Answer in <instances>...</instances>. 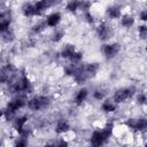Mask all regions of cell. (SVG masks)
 <instances>
[{
    "mask_svg": "<svg viewBox=\"0 0 147 147\" xmlns=\"http://www.w3.org/2000/svg\"><path fill=\"white\" fill-rule=\"evenodd\" d=\"M26 102H28V100L23 95H17V96L13 98L11 100H9L6 106V109L3 110V116L6 117V119L13 121L16 117L17 110L24 108L26 106Z\"/></svg>",
    "mask_w": 147,
    "mask_h": 147,
    "instance_id": "cell-4",
    "label": "cell"
},
{
    "mask_svg": "<svg viewBox=\"0 0 147 147\" xmlns=\"http://www.w3.org/2000/svg\"><path fill=\"white\" fill-rule=\"evenodd\" d=\"M3 116V110L2 109H0V119H1V117Z\"/></svg>",
    "mask_w": 147,
    "mask_h": 147,
    "instance_id": "cell-37",
    "label": "cell"
},
{
    "mask_svg": "<svg viewBox=\"0 0 147 147\" xmlns=\"http://www.w3.org/2000/svg\"><path fill=\"white\" fill-rule=\"evenodd\" d=\"M99 70H100V64L96 62L78 64L72 75V78L77 84L82 85L87 80H90L91 78H94L99 72Z\"/></svg>",
    "mask_w": 147,
    "mask_h": 147,
    "instance_id": "cell-1",
    "label": "cell"
},
{
    "mask_svg": "<svg viewBox=\"0 0 147 147\" xmlns=\"http://www.w3.org/2000/svg\"><path fill=\"white\" fill-rule=\"evenodd\" d=\"M51 106V99L47 95H36L28 100L26 107L31 111H42Z\"/></svg>",
    "mask_w": 147,
    "mask_h": 147,
    "instance_id": "cell-5",
    "label": "cell"
},
{
    "mask_svg": "<svg viewBox=\"0 0 147 147\" xmlns=\"http://www.w3.org/2000/svg\"><path fill=\"white\" fill-rule=\"evenodd\" d=\"M100 109L102 113H106V114H110V113H114L116 111L117 109V103L113 100V99H103L102 102H101V106H100Z\"/></svg>",
    "mask_w": 147,
    "mask_h": 147,
    "instance_id": "cell-14",
    "label": "cell"
},
{
    "mask_svg": "<svg viewBox=\"0 0 147 147\" xmlns=\"http://www.w3.org/2000/svg\"><path fill=\"white\" fill-rule=\"evenodd\" d=\"M61 20H62L61 13H59V11H53V13H51V14H48V15L46 16L45 23H46V25L49 26V28H56V26L60 24Z\"/></svg>",
    "mask_w": 147,
    "mask_h": 147,
    "instance_id": "cell-12",
    "label": "cell"
},
{
    "mask_svg": "<svg viewBox=\"0 0 147 147\" xmlns=\"http://www.w3.org/2000/svg\"><path fill=\"white\" fill-rule=\"evenodd\" d=\"M70 123L68 122V119H64V118H60L57 119L56 124H55V132L57 134H63V133H67L69 130H70Z\"/></svg>",
    "mask_w": 147,
    "mask_h": 147,
    "instance_id": "cell-17",
    "label": "cell"
},
{
    "mask_svg": "<svg viewBox=\"0 0 147 147\" xmlns=\"http://www.w3.org/2000/svg\"><path fill=\"white\" fill-rule=\"evenodd\" d=\"M83 52H80V51H75V53L68 59V60H70V62L71 63H74V64H76V65H78V64H80V62L83 61Z\"/></svg>",
    "mask_w": 147,
    "mask_h": 147,
    "instance_id": "cell-24",
    "label": "cell"
},
{
    "mask_svg": "<svg viewBox=\"0 0 147 147\" xmlns=\"http://www.w3.org/2000/svg\"><path fill=\"white\" fill-rule=\"evenodd\" d=\"M57 0H38L33 3L34 6V16H41L46 10L54 7Z\"/></svg>",
    "mask_w": 147,
    "mask_h": 147,
    "instance_id": "cell-10",
    "label": "cell"
},
{
    "mask_svg": "<svg viewBox=\"0 0 147 147\" xmlns=\"http://www.w3.org/2000/svg\"><path fill=\"white\" fill-rule=\"evenodd\" d=\"M10 93L20 94V93H31V82L25 74H21L20 76L16 75L15 78L9 83L8 87Z\"/></svg>",
    "mask_w": 147,
    "mask_h": 147,
    "instance_id": "cell-3",
    "label": "cell"
},
{
    "mask_svg": "<svg viewBox=\"0 0 147 147\" xmlns=\"http://www.w3.org/2000/svg\"><path fill=\"white\" fill-rule=\"evenodd\" d=\"M114 123L108 122L101 130H94L90 137V144L92 146H102L105 145L108 139L111 137L113 131H114Z\"/></svg>",
    "mask_w": 147,
    "mask_h": 147,
    "instance_id": "cell-2",
    "label": "cell"
},
{
    "mask_svg": "<svg viewBox=\"0 0 147 147\" xmlns=\"http://www.w3.org/2000/svg\"><path fill=\"white\" fill-rule=\"evenodd\" d=\"M17 75V69L14 64L7 63L0 68V85L9 84Z\"/></svg>",
    "mask_w": 147,
    "mask_h": 147,
    "instance_id": "cell-6",
    "label": "cell"
},
{
    "mask_svg": "<svg viewBox=\"0 0 147 147\" xmlns=\"http://www.w3.org/2000/svg\"><path fill=\"white\" fill-rule=\"evenodd\" d=\"M136 101H137V103H138L139 106H144V105L146 103V101H147V96H146V94H145L144 92L138 93L137 96H136Z\"/></svg>",
    "mask_w": 147,
    "mask_h": 147,
    "instance_id": "cell-30",
    "label": "cell"
},
{
    "mask_svg": "<svg viewBox=\"0 0 147 147\" xmlns=\"http://www.w3.org/2000/svg\"><path fill=\"white\" fill-rule=\"evenodd\" d=\"M11 11L9 9L6 10H0V33L5 32L10 28L11 24Z\"/></svg>",
    "mask_w": 147,
    "mask_h": 147,
    "instance_id": "cell-11",
    "label": "cell"
},
{
    "mask_svg": "<svg viewBox=\"0 0 147 147\" xmlns=\"http://www.w3.org/2000/svg\"><path fill=\"white\" fill-rule=\"evenodd\" d=\"M22 15L24 17H33L34 16V6L31 2H24L21 7Z\"/></svg>",
    "mask_w": 147,
    "mask_h": 147,
    "instance_id": "cell-20",
    "label": "cell"
},
{
    "mask_svg": "<svg viewBox=\"0 0 147 147\" xmlns=\"http://www.w3.org/2000/svg\"><path fill=\"white\" fill-rule=\"evenodd\" d=\"M64 34H65L64 29L56 26V28H54V31H53V33L51 34V39H52V41H54V42H59V41L64 37Z\"/></svg>",
    "mask_w": 147,
    "mask_h": 147,
    "instance_id": "cell-21",
    "label": "cell"
},
{
    "mask_svg": "<svg viewBox=\"0 0 147 147\" xmlns=\"http://www.w3.org/2000/svg\"><path fill=\"white\" fill-rule=\"evenodd\" d=\"M119 18H121V21H119L121 25H122L123 28H125V29H130V28H132V26L134 25L136 18H134V16L131 15V14H124V15H122Z\"/></svg>",
    "mask_w": 147,
    "mask_h": 147,
    "instance_id": "cell-18",
    "label": "cell"
},
{
    "mask_svg": "<svg viewBox=\"0 0 147 147\" xmlns=\"http://www.w3.org/2000/svg\"><path fill=\"white\" fill-rule=\"evenodd\" d=\"M76 68H77V65L70 62L69 64H65V65H64V74H65L67 76H71V77H72V75H74Z\"/></svg>",
    "mask_w": 147,
    "mask_h": 147,
    "instance_id": "cell-28",
    "label": "cell"
},
{
    "mask_svg": "<svg viewBox=\"0 0 147 147\" xmlns=\"http://www.w3.org/2000/svg\"><path fill=\"white\" fill-rule=\"evenodd\" d=\"M139 18L142 21V22H146L147 21V10H141L140 14H139Z\"/></svg>",
    "mask_w": 147,
    "mask_h": 147,
    "instance_id": "cell-35",
    "label": "cell"
},
{
    "mask_svg": "<svg viewBox=\"0 0 147 147\" xmlns=\"http://www.w3.org/2000/svg\"><path fill=\"white\" fill-rule=\"evenodd\" d=\"M136 93V88L133 86H129V87H122L115 91L114 95H113V100L119 105V103H124L126 102L129 99H131Z\"/></svg>",
    "mask_w": 147,
    "mask_h": 147,
    "instance_id": "cell-7",
    "label": "cell"
},
{
    "mask_svg": "<svg viewBox=\"0 0 147 147\" xmlns=\"http://www.w3.org/2000/svg\"><path fill=\"white\" fill-rule=\"evenodd\" d=\"M92 98L96 101H102L106 98V91L103 88H95L92 93Z\"/></svg>",
    "mask_w": 147,
    "mask_h": 147,
    "instance_id": "cell-25",
    "label": "cell"
},
{
    "mask_svg": "<svg viewBox=\"0 0 147 147\" xmlns=\"http://www.w3.org/2000/svg\"><path fill=\"white\" fill-rule=\"evenodd\" d=\"M46 26H47V25H46V23H45V21H44V22H40V23L36 24V25L33 26L32 31H33L34 33H40V32H42V31L45 30Z\"/></svg>",
    "mask_w": 147,
    "mask_h": 147,
    "instance_id": "cell-33",
    "label": "cell"
},
{
    "mask_svg": "<svg viewBox=\"0 0 147 147\" xmlns=\"http://www.w3.org/2000/svg\"><path fill=\"white\" fill-rule=\"evenodd\" d=\"M122 7L119 5H111L108 6L106 9V16L109 20H117L122 16Z\"/></svg>",
    "mask_w": 147,
    "mask_h": 147,
    "instance_id": "cell-13",
    "label": "cell"
},
{
    "mask_svg": "<svg viewBox=\"0 0 147 147\" xmlns=\"http://www.w3.org/2000/svg\"><path fill=\"white\" fill-rule=\"evenodd\" d=\"M91 6H92L91 1H88V0H79V10H82L83 13L90 11Z\"/></svg>",
    "mask_w": 147,
    "mask_h": 147,
    "instance_id": "cell-27",
    "label": "cell"
},
{
    "mask_svg": "<svg viewBox=\"0 0 147 147\" xmlns=\"http://www.w3.org/2000/svg\"><path fill=\"white\" fill-rule=\"evenodd\" d=\"M28 142H29V141H28V138L20 136L18 138H16V140H15L14 145H15V146H17V147H24V146H26V145H28Z\"/></svg>",
    "mask_w": 147,
    "mask_h": 147,
    "instance_id": "cell-32",
    "label": "cell"
},
{
    "mask_svg": "<svg viewBox=\"0 0 147 147\" xmlns=\"http://www.w3.org/2000/svg\"><path fill=\"white\" fill-rule=\"evenodd\" d=\"M136 123H137V118L136 117H130V118H126L124 124L126 125V127H129L130 130H133L136 129Z\"/></svg>",
    "mask_w": 147,
    "mask_h": 147,
    "instance_id": "cell-31",
    "label": "cell"
},
{
    "mask_svg": "<svg viewBox=\"0 0 147 147\" xmlns=\"http://www.w3.org/2000/svg\"><path fill=\"white\" fill-rule=\"evenodd\" d=\"M87 96H88V90H87L86 87H82V88H79V90L75 93L74 103H75L76 106H82V105L86 101Z\"/></svg>",
    "mask_w": 147,
    "mask_h": 147,
    "instance_id": "cell-16",
    "label": "cell"
},
{
    "mask_svg": "<svg viewBox=\"0 0 147 147\" xmlns=\"http://www.w3.org/2000/svg\"><path fill=\"white\" fill-rule=\"evenodd\" d=\"M56 145H59V146H68L69 144H68L67 140H64V138H61V139L56 142Z\"/></svg>",
    "mask_w": 147,
    "mask_h": 147,
    "instance_id": "cell-36",
    "label": "cell"
},
{
    "mask_svg": "<svg viewBox=\"0 0 147 147\" xmlns=\"http://www.w3.org/2000/svg\"><path fill=\"white\" fill-rule=\"evenodd\" d=\"M83 14H84V18H85V21H86L88 24L94 23V16H93V14L91 13V10H90V11H85V13H83Z\"/></svg>",
    "mask_w": 147,
    "mask_h": 147,
    "instance_id": "cell-34",
    "label": "cell"
},
{
    "mask_svg": "<svg viewBox=\"0 0 147 147\" xmlns=\"http://www.w3.org/2000/svg\"><path fill=\"white\" fill-rule=\"evenodd\" d=\"M0 145H1V140H0Z\"/></svg>",
    "mask_w": 147,
    "mask_h": 147,
    "instance_id": "cell-38",
    "label": "cell"
},
{
    "mask_svg": "<svg viewBox=\"0 0 147 147\" xmlns=\"http://www.w3.org/2000/svg\"><path fill=\"white\" fill-rule=\"evenodd\" d=\"M76 46L74 44H65L62 46L61 51H60V55L62 59H69L76 51Z\"/></svg>",
    "mask_w": 147,
    "mask_h": 147,
    "instance_id": "cell-19",
    "label": "cell"
},
{
    "mask_svg": "<svg viewBox=\"0 0 147 147\" xmlns=\"http://www.w3.org/2000/svg\"><path fill=\"white\" fill-rule=\"evenodd\" d=\"M138 34H139L140 39L146 40V38H147V25L146 24H141L140 26H138Z\"/></svg>",
    "mask_w": 147,
    "mask_h": 147,
    "instance_id": "cell-29",
    "label": "cell"
},
{
    "mask_svg": "<svg viewBox=\"0 0 147 147\" xmlns=\"http://www.w3.org/2000/svg\"><path fill=\"white\" fill-rule=\"evenodd\" d=\"M26 123H28V116L26 115H22V116H16L14 119H13V127L15 129V131L20 134L23 129L26 126Z\"/></svg>",
    "mask_w": 147,
    "mask_h": 147,
    "instance_id": "cell-15",
    "label": "cell"
},
{
    "mask_svg": "<svg viewBox=\"0 0 147 147\" xmlns=\"http://www.w3.org/2000/svg\"><path fill=\"white\" fill-rule=\"evenodd\" d=\"M1 39L5 41V42H11L13 40H14V38H15V34H14V32L10 30V28L8 29V30H6L5 32H2L1 33Z\"/></svg>",
    "mask_w": 147,
    "mask_h": 147,
    "instance_id": "cell-26",
    "label": "cell"
},
{
    "mask_svg": "<svg viewBox=\"0 0 147 147\" xmlns=\"http://www.w3.org/2000/svg\"><path fill=\"white\" fill-rule=\"evenodd\" d=\"M78 9H79V0H69L65 5V10L71 14L77 13Z\"/></svg>",
    "mask_w": 147,
    "mask_h": 147,
    "instance_id": "cell-22",
    "label": "cell"
},
{
    "mask_svg": "<svg viewBox=\"0 0 147 147\" xmlns=\"http://www.w3.org/2000/svg\"><path fill=\"white\" fill-rule=\"evenodd\" d=\"M121 49H122L121 44H118V42H108V44H103L102 45L101 53L103 54L105 59L109 61V60L115 59L119 54Z\"/></svg>",
    "mask_w": 147,
    "mask_h": 147,
    "instance_id": "cell-9",
    "label": "cell"
},
{
    "mask_svg": "<svg viewBox=\"0 0 147 147\" xmlns=\"http://www.w3.org/2000/svg\"><path fill=\"white\" fill-rule=\"evenodd\" d=\"M147 129V119L146 117H137V123H136V132H142Z\"/></svg>",
    "mask_w": 147,
    "mask_h": 147,
    "instance_id": "cell-23",
    "label": "cell"
},
{
    "mask_svg": "<svg viewBox=\"0 0 147 147\" xmlns=\"http://www.w3.org/2000/svg\"><path fill=\"white\" fill-rule=\"evenodd\" d=\"M95 33H96V37L101 41H107L110 38H113V36H114V29L107 22H100L96 25V28H95Z\"/></svg>",
    "mask_w": 147,
    "mask_h": 147,
    "instance_id": "cell-8",
    "label": "cell"
}]
</instances>
